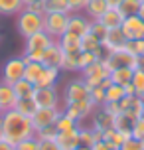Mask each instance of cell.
Returning a JSON list of instances; mask_svg holds the SVG:
<instances>
[{
    "label": "cell",
    "instance_id": "1",
    "mask_svg": "<svg viewBox=\"0 0 144 150\" xmlns=\"http://www.w3.org/2000/svg\"><path fill=\"white\" fill-rule=\"evenodd\" d=\"M0 120H2V130H4V140L10 144H18L24 138H30L36 134V130L32 127V120L24 117L16 109L0 112Z\"/></svg>",
    "mask_w": 144,
    "mask_h": 150
},
{
    "label": "cell",
    "instance_id": "2",
    "mask_svg": "<svg viewBox=\"0 0 144 150\" xmlns=\"http://www.w3.org/2000/svg\"><path fill=\"white\" fill-rule=\"evenodd\" d=\"M16 30H18V34L24 40L34 36V34H38V32H42L44 30V14L32 12L28 8L20 10L16 14Z\"/></svg>",
    "mask_w": 144,
    "mask_h": 150
},
{
    "label": "cell",
    "instance_id": "3",
    "mask_svg": "<svg viewBox=\"0 0 144 150\" xmlns=\"http://www.w3.org/2000/svg\"><path fill=\"white\" fill-rule=\"evenodd\" d=\"M91 87L85 83L83 77H77L73 81L67 83V87L63 91V105H71L77 101H85V99H91Z\"/></svg>",
    "mask_w": 144,
    "mask_h": 150
},
{
    "label": "cell",
    "instance_id": "4",
    "mask_svg": "<svg viewBox=\"0 0 144 150\" xmlns=\"http://www.w3.org/2000/svg\"><path fill=\"white\" fill-rule=\"evenodd\" d=\"M81 77L85 79V83L89 87H97L101 85L103 79L111 77V69L107 67L105 59H95L91 65H87L85 69H81Z\"/></svg>",
    "mask_w": 144,
    "mask_h": 150
},
{
    "label": "cell",
    "instance_id": "5",
    "mask_svg": "<svg viewBox=\"0 0 144 150\" xmlns=\"http://www.w3.org/2000/svg\"><path fill=\"white\" fill-rule=\"evenodd\" d=\"M67 20L69 14H61V12L44 14V32H47L53 40H59L67 32Z\"/></svg>",
    "mask_w": 144,
    "mask_h": 150
},
{
    "label": "cell",
    "instance_id": "6",
    "mask_svg": "<svg viewBox=\"0 0 144 150\" xmlns=\"http://www.w3.org/2000/svg\"><path fill=\"white\" fill-rule=\"evenodd\" d=\"M105 63H107V67L111 69V71L121 69V67L138 69V57H136V55H132L130 52H126V50H116V52L107 53Z\"/></svg>",
    "mask_w": 144,
    "mask_h": 150
},
{
    "label": "cell",
    "instance_id": "7",
    "mask_svg": "<svg viewBox=\"0 0 144 150\" xmlns=\"http://www.w3.org/2000/svg\"><path fill=\"white\" fill-rule=\"evenodd\" d=\"M24 71H26V59L22 55L18 57H10L2 67V83L14 85L16 81L24 79Z\"/></svg>",
    "mask_w": 144,
    "mask_h": 150
},
{
    "label": "cell",
    "instance_id": "8",
    "mask_svg": "<svg viewBox=\"0 0 144 150\" xmlns=\"http://www.w3.org/2000/svg\"><path fill=\"white\" fill-rule=\"evenodd\" d=\"M61 112H63V109H61V107H57V109L38 107V109H36V112L32 115V119H30L34 130H40V128H46V127L55 125V120H57V117H59Z\"/></svg>",
    "mask_w": 144,
    "mask_h": 150
},
{
    "label": "cell",
    "instance_id": "9",
    "mask_svg": "<svg viewBox=\"0 0 144 150\" xmlns=\"http://www.w3.org/2000/svg\"><path fill=\"white\" fill-rule=\"evenodd\" d=\"M34 101L38 107H47V109H57L61 107V97L59 91L55 87H36L34 91Z\"/></svg>",
    "mask_w": 144,
    "mask_h": 150
},
{
    "label": "cell",
    "instance_id": "10",
    "mask_svg": "<svg viewBox=\"0 0 144 150\" xmlns=\"http://www.w3.org/2000/svg\"><path fill=\"white\" fill-rule=\"evenodd\" d=\"M97 107L93 105L91 99H85V101H77V103H71V105H63V112L71 117L73 120L77 122H81L85 119H91L93 111H95Z\"/></svg>",
    "mask_w": 144,
    "mask_h": 150
},
{
    "label": "cell",
    "instance_id": "11",
    "mask_svg": "<svg viewBox=\"0 0 144 150\" xmlns=\"http://www.w3.org/2000/svg\"><path fill=\"white\" fill-rule=\"evenodd\" d=\"M91 18L87 14H81V12H71L67 20V32L75 34V36L83 38L91 32Z\"/></svg>",
    "mask_w": 144,
    "mask_h": 150
},
{
    "label": "cell",
    "instance_id": "12",
    "mask_svg": "<svg viewBox=\"0 0 144 150\" xmlns=\"http://www.w3.org/2000/svg\"><path fill=\"white\" fill-rule=\"evenodd\" d=\"M126 42L128 40L124 36L122 28H109V32H107L105 40L101 42V45H103V50L107 53H111V52H116V50H124Z\"/></svg>",
    "mask_w": 144,
    "mask_h": 150
},
{
    "label": "cell",
    "instance_id": "13",
    "mask_svg": "<svg viewBox=\"0 0 144 150\" xmlns=\"http://www.w3.org/2000/svg\"><path fill=\"white\" fill-rule=\"evenodd\" d=\"M63 61H65V52L59 45V42L55 40L46 52H44V67H52V69H63Z\"/></svg>",
    "mask_w": 144,
    "mask_h": 150
},
{
    "label": "cell",
    "instance_id": "14",
    "mask_svg": "<svg viewBox=\"0 0 144 150\" xmlns=\"http://www.w3.org/2000/svg\"><path fill=\"white\" fill-rule=\"evenodd\" d=\"M121 28L124 32L126 40H144V20L138 14L126 16Z\"/></svg>",
    "mask_w": 144,
    "mask_h": 150
},
{
    "label": "cell",
    "instance_id": "15",
    "mask_svg": "<svg viewBox=\"0 0 144 150\" xmlns=\"http://www.w3.org/2000/svg\"><path fill=\"white\" fill-rule=\"evenodd\" d=\"M119 107H121V112L126 115L128 119L136 120L144 115V107H142V99L134 95V97H122L119 101Z\"/></svg>",
    "mask_w": 144,
    "mask_h": 150
},
{
    "label": "cell",
    "instance_id": "16",
    "mask_svg": "<svg viewBox=\"0 0 144 150\" xmlns=\"http://www.w3.org/2000/svg\"><path fill=\"white\" fill-rule=\"evenodd\" d=\"M113 120H114L113 115H109L103 107H97L91 115V127L99 132H105L109 128H113Z\"/></svg>",
    "mask_w": 144,
    "mask_h": 150
},
{
    "label": "cell",
    "instance_id": "17",
    "mask_svg": "<svg viewBox=\"0 0 144 150\" xmlns=\"http://www.w3.org/2000/svg\"><path fill=\"white\" fill-rule=\"evenodd\" d=\"M16 101H18V97H16L14 85H8V83L0 81V112L14 109Z\"/></svg>",
    "mask_w": 144,
    "mask_h": 150
},
{
    "label": "cell",
    "instance_id": "18",
    "mask_svg": "<svg viewBox=\"0 0 144 150\" xmlns=\"http://www.w3.org/2000/svg\"><path fill=\"white\" fill-rule=\"evenodd\" d=\"M53 42H55V40H53L47 32L42 30V32H38V34H34V36L26 38V47H24V50H44V52H46Z\"/></svg>",
    "mask_w": 144,
    "mask_h": 150
},
{
    "label": "cell",
    "instance_id": "19",
    "mask_svg": "<svg viewBox=\"0 0 144 150\" xmlns=\"http://www.w3.org/2000/svg\"><path fill=\"white\" fill-rule=\"evenodd\" d=\"M81 127V125H79ZM79 127L73 130H65V132H57L55 142L59 144L61 150H75L79 146Z\"/></svg>",
    "mask_w": 144,
    "mask_h": 150
},
{
    "label": "cell",
    "instance_id": "20",
    "mask_svg": "<svg viewBox=\"0 0 144 150\" xmlns=\"http://www.w3.org/2000/svg\"><path fill=\"white\" fill-rule=\"evenodd\" d=\"M103 140V132L95 130L93 127H79V146L83 148H93V144Z\"/></svg>",
    "mask_w": 144,
    "mask_h": 150
},
{
    "label": "cell",
    "instance_id": "21",
    "mask_svg": "<svg viewBox=\"0 0 144 150\" xmlns=\"http://www.w3.org/2000/svg\"><path fill=\"white\" fill-rule=\"evenodd\" d=\"M124 18H126V16L122 14L119 8H109L105 14L99 18V22H103L107 28H121L122 22H124Z\"/></svg>",
    "mask_w": 144,
    "mask_h": 150
},
{
    "label": "cell",
    "instance_id": "22",
    "mask_svg": "<svg viewBox=\"0 0 144 150\" xmlns=\"http://www.w3.org/2000/svg\"><path fill=\"white\" fill-rule=\"evenodd\" d=\"M107 10H109V2L107 0H89L87 6H85V14L91 20H99Z\"/></svg>",
    "mask_w": 144,
    "mask_h": 150
},
{
    "label": "cell",
    "instance_id": "23",
    "mask_svg": "<svg viewBox=\"0 0 144 150\" xmlns=\"http://www.w3.org/2000/svg\"><path fill=\"white\" fill-rule=\"evenodd\" d=\"M132 122H134L132 119H128L126 115L119 112V115H114L113 128H114V130H119L121 134H124L126 138H130V136H132Z\"/></svg>",
    "mask_w": 144,
    "mask_h": 150
},
{
    "label": "cell",
    "instance_id": "24",
    "mask_svg": "<svg viewBox=\"0 0 144 150\" xmlns=\"http://www.w3.org/2000/svg\"><path fill=\"white\" fill-rule=\"evenodd\" d=\"M59 71L61 69H52V67H44L42 77L38 79L36 87H55L57 79H59Z\"/></svg>",
    "mask_w": 144,
    "mask_h": 150
},
{
    "label": "cell",
    "instance_id": "25",
    "mask_svg": "<svg viewBox=\"0 0 144 150\" xmlns=\"http://www.w3.org/2000/svg\"><path fill=\"white\" fill-rule=\"evenodd\" d=\"M81 50L65 52V61H63V71H81Z\"/></svg>",
    "mask_w": 144,
    "mask_h": 150
},
{
    "label": "cell",
    "instance_id": "26",
    "mask_svg": "<svg viewBox=\"0 0 144 150\" xmlns=\"http://www.w3.org/2000/svg\"><path fill=\"white\" fill-rule=\"evenodd\" d=\"M16 111L20 112V115H24V117H28V119H32V115L36 112V109H38V105H36V101H34V97H22L16 101Z\"/></svg>",
    "mask_w": 144,
    "mask_h": 150
},
{
    "label": "cell",
    "instance_id": "27",
    "mask_svg": "<svg viewBox=\"0 0 144 150\" xmlns=\"http://www.w3.org/2000/svg\"><path fill=\"white\" fill-rule=\"evenodd\" d=\"M59 45L63 47V52H73V50H81V38L71 34V32H65L63 36L57 40Z\"/></svg>",
    "mask_w": 144,
    "mask_h": 150
},
{
    "label": "cell",
    "instance_id": "28",
    "mask_svg": "<svg viewBox=\"0 0 144 150\" xmlns=\"http://www.w3.org/2000/svg\"><path fill=\"white\" fill-rule=\"evenodd\" d=\"M20 10H24V0H0L2 16H16Z\"/></svg>",
    "mask_w": 144,
    "mask_h": 150
},
{
    "label": "cell",
    "instance_id": "29",
    "mask_svg": "<svg viewBox=\"0 0 144 150\" xmlns=\"http://www.w3.org/2000/svg\"><path fill=\"white\" fill-rule=\"evenodd\" d=\"M42 71H44V63H34V61H30V63H26L24 79L36 85V83H38V79L42 77Z\"/></svg>",
    "mask_w": 144,
    "mask_h": 150
},
{
    "label": "cell",
    "instance_id": "30",
    "mask_svg": "<svg viewBox=\"0 0 144 150\" xmlns=\"http://www.w3.org/2000/svg\"><path fill=\"white\" fill-rule=\"evenodd\" d=\"M103 140H105L111 148H121L122 142L126 140V136L121 134V132H119V130H114V128H109V130L103 132Z\"/></svg>",
    "mask_w": 144,
    "mask_h": 150
},
{
    "label": "cell",
    "instance_id": "31",
    "mask_svg": "<svg viewBox=\"0 0 144 150\" xmlns=\"http://www.w3.org/2000/svg\"><path fill=\"white\" fill-rule=\"evenodd\" d=\"M132 73H134V69H126V67L114 69V71H111V81H113L114 85L130 83V81H132Z\"/></svg>",
    "mask_w": 144,
    "mask_h": 150
},
{
    "label": "cell",
    "instance_id": "32",
    "mask_svg": "<svg viewBox=\"0 0 144 150\" xmlns=\"http://www.w3.org/2000/svg\"><path fill=\"white\" fill-rule=\"evenodd\" d=\"M14 91H16V97L22 99V97H32L34 95V91H36V85L30 81H26V79H20V81L14 83Z\"/></svg>",
    "mask_w": 144,
    "mask_h": 150
},
{
    "label": "cell",
    "instance_id": "33",
    "mask_svg": "<svg viewBox=\"0 0 144 150\" xmlns=\"http://www.w3.org/2000/svg\"><path fill=\"white\" fill-rule=\"evenodd\" d=\"M49 12H61V14H71L67 0H46V14Z\"/></svg>",
    "mask_w": 144,
    "mask_h": 150
},
{
    "label": "cell",
    "instance_id": "34",
    "mask_svg": "<svg viewBox=\"0 0 144 150\" xmlns=\"http://www.w3.org/2000/svg\"><path fill=\"white\" fill-rule=\"evenodd\" d=\"M79 127V122L73 120L71 117H67L65 112H61L57 120H55V128H57V132H65V130H73V128Z\"/></svg>",
    "mask_w": 144,
    "mask_h": 150
},
{
    "label": "cell",
    "instance_id": "35",
    "mask_svg": "<svg viewBox=\"0 0 144 150\" xmlns=\"http://www.w3.org/2000/svg\"><path fill=\"white\" fill-rule=\"evenodd\" d=\"M124 97V89H122V85H111V87H107L105 89V103H119L121 99Z\"/></svg>",
    "mask_w": 144,
    "mask_h": 150
},
{
    "label": "cell",
    "instance_id": "36",
    "mask_svg": "<svg viewBox=\"0 0 144 150\" xmlns=\"http://www.w3.org/2000/svg\"><path fill=\"white\" fill-rule=\"evenodd\" d=\"M140 6H142V0H122L119 10L124 16H132V14H138Z\"/></svg>",
    "mask_w": 144,
    "mask_h": 150
},
{
    "label": "cell",
    "instance_id": "37",
    "mask_svg": "<svg viewBox=\"0 0 144 150\" xmlns=\"http://www.w3.org/2000/svg\"><path fill=\"white\" fill-rule=\"evenodd\" d=\"M132 85H134V91H136L138 97H142L144 95V71L142 69H134V73H132Z\"/></svg>",
    "mask_w": 144,
    "mask_h": 150
},
{
    "label": "cell",
    "instance_id": "38",
    "mask_svg": "<svg viewBox=\"0 0 144 150\" xmlns=\"http://www.w3.org/2000/svg\"><path fill=\"white\" fill-rule=\"evenodd\" d=\"M124 50L130 52L132 55H136V57H142L144 55V40H128Z\"/></svg>",
    "mask_w": 144,
    "mask_h": 150
},
{
    "label": "cell",
    "instance_id": "39",
    "mask_svg": "<svg viewBox=\"0 0 144 150\" xmlns=\"http://www.w3.org/2000/svg\"><path fill=\"white\" fill-rule=\"evenodd\" d=\"M36 138L38 140H55L57 138V128H55V125L36 130Z\"/></svg>",
    "mask_w": 144,
    "mask_h": 150
},
{
    "label": "cell",
    "instance_id": "40",
    "mask_svg": "<svg viewBox=\"0 0 144 150\" xmlns=\"http://www.w3.org/2000/svg\"><path fill=\"white\" fill-rule=\"evenodd\" d=\"M40 146V140L36 138V134L30 136V138H24L20 140L18 144H14V150H38Z\"/></svg>",
    "mask_w": 144,
    "mask_h": 150
},
{
    "label": "cell",
    "instance_id": "41",
    "mask_svg": "<svg viewBox=\"0 0 144 150\" xmlns=\"http://www.w3.org/2000/svg\"><path fill=\"white\" fill-rule=\"evenodd\" d=\"M107 32H109V28H107L103 22H99V20H93V22H91V34L97 38V40L103 42L105 36H107Z\"/></svg>",
    "mask_w": 144,
    "mask_h": 150
},
{
    "label": "cell",
    "instance_id": "42",
    "mask_svg": "<svg viewBox=\"0 0 144 150\" xmlns=\"http://www.w3.org/2000/svg\"><path fill=\"white\" fill-rule=\"evenodd\" d=\"M91 101L95 107H101L103 103H105V89L103 87H91Z\"/></svg>",
    "mask_w": 144,
    "mask_h": 150
},
{
    "label": "cell",
    "instance_id": "43",
    "mask_svg": "<svg viewBox=\"0 0 144 150\" xmlns=\"http://www.w3.org/2000/svg\"><path fill=\"white\" fill-rule=\"evenodd\" d=\"M132 136L138 138V140H142V138H144V115L132 122Z\"/></svg>",
    "mask_w": 144,
    "mask_h": 150
},
{
    "label": "cell",
    "instance_id": "44",
    "mask_svg": "<svg viewBox=\"0 0 144 150\" xmlns=\"http://www.w3.org/2000/svg\"><path fill=\"white\" fill-rule=\"evenodd\" d=\"M121 150H144L142 148V140H138V138H134V136H130V138H126V140L122 142Z\"/></svg>",
    "mask_w": 144,
    "mask_h": 150
},
{
    "label": "cell",
    "instance_id": "45",
    "mask_svg": "<svg viewBox=\"0 0 144 150\" xmlns=\"http://www.w3.org/2000/svg\"><path fill=\"white\" fill-rule=\"evenodd\" d=\"M87 2H89V0H67V4H69V8H71V12H81V10H85Z\"/></svg>",
    "mask_w": 144,
    "mask_h": 150
},
{
    "label": "cell",
    "instance_id": "46",
    "mask_svg": "<svg viewBox=\"0 0 144 150\" xmlns=\"http://www.w3.org/2000/svg\"><path fill=\"white\" fill-rule=\"evenodd\" d=\"M95 59H97V55H95V53H91V52H83V53H81V69H85L87 65H91Z\"/></svg>",
    "mask_w": 144,
    "mask_h": 150
},
{
    "label": "cell",
    "instance_id": "47",
    "mask_svg": "<svg viewBox=\"0 0 144 150\" xmlns=\"http://www.w3.org/2000/svg\"><path fill=\"white\" fill-rule=\"evenodd\" d=\"M38 150H61V148L55 140H40Z\"/></svg>",
    "mask_w": 144,
    "mask_h": 150
},
{
    "label": "cell",
    "instance_id": "48",
    "mask_svg": "<svg viewBox=\"0 0 144 150\" xmlns=\"http://www.w3.org/2000/svg\"><path fill=\"white\" fill-rule=\"evenodd\" d=\"M103 109H105L107 112H109V115H119V112H121V107H119V103H103Z\"/></svg>",
    "mask_w": 144,
    "mask_h": 150
},
{
    "label": "cell",
    "instance_id": "49",
    "mask_svg": "<svg viewBox=\"0 0 144 150\" xmlns=\"http://www.w3.org/2000/svg\"><path fill=\"white\" fill-rule=\"evenodd\" d=\"M122 89H124V97H134V95H136V91H134V85H132V83H124Z\"/></svg>",
    "mask_w": 144,
    "mask_h": 150
},
{
    "label": "cell",
    "instance_id": "50",
    "mask_svg": "<svg viewBox=\"0 0 144 150\" xmlns=\"http://www.w3.org/2000/svg\"><path fill=\"white\" fill-rule=\"evenodd\" d=\"M91 150H111V146H109L105 140H99V142L93 144V148H91Z\"/></svg>",
    "mask_w": 144,
    "mask_h": 150
},
{
    "label": "cell",
    "instance_id": "51",
    "mask_svg": "<svg viewBox=\"0 0 144 150\" xmlns=\"http://www.w3.org/2000/svg\"><path fill=\"white\" fill-rule=\"evenodd\" d=\"M0 150H14V144H10V142H6V140H2V142H0Z\"/></svg>",
    "mask_w": 144,
    "mask_h": 150
},
{
    "label": "cell",
    "instance_id": "52",
    "mask_svg": "<svg viewBox=\"0 0 144 150\" xmlns=\"http://www.w3.org/2000/svg\"><path fill=\"white\" fill-rule=\"evenodd\" d=\"M107 2H109V8H119L122 0H107Z\"/></svg>",
    "mask_w": 144,
    "mask_h": 150
},
{
    "label": "cell",
    "instance_id": "53",
    "mask_svg": "<svg viewBox=\"0 0 144 150\" xmlns=\"http://www.w3.org/2000/svg\"><path fill=\"white\" fill-rule=\"evenodd\" d=\"M38 2H44V0H24V6H32V4H38Z\"/></svg>",
    "mask_w": 144,
    "mask_h": 150
},
{
    "label": "cell",
    "instance_id": "54",
    "mask_svg": "<svg viewBox=\"0 0 144 150\" xmlns=\"http://www.w3.org/2000/svg\"><path fill=\"white\" fill-rule=\"evenodd\" d=\"M138 69H142V71H144V55H142V57H138Z\"/></svg>",
    "mask_w": 144,
    "mask_h": 150
},
{
    "label": "cell",
    "instance_id": "55",
    "mask_svg": "<svg viewBox=\"0 0 144 150\" xmlns=\"http://www.w3.org/2000/svg\"><path fill=\"white\" fill-rule=\"evenodd\" d=\"M138 16L144 20V2H142V6H140V10H138Z\"/></svg>",
    "mask_w": 144,
    "mask_h": 150
},
{
    "label": "cell",
    "instance_id": "56",
    "mask_svg": "<svg viewBox=\"0 0 144 150\" xmlns=\"http://www.w3.org/2000/svg\"><path fill=\"white\" fill-rule=\"evenodd\" d=\"M4 140V130H2V120H0V142Z\"/></svg>",
    "mask_w": 144,
    "mask_h": 150
},
{
    "label": "cell",
    "instance_id": "57",
    "mask_svg": "<svg viewBox=\"0 0 144 150\" xmlns=\"http://www.w3.org/2000/svg\"><path fill=\"white\" fill-rule=\"evenodd\" d=\"M75 150H89V148H83V146H77Z\"/></svg>",
    "mask_w": 144,
    "mask_h": 150
},
{
    "label": "cell",
    "instance_id": "58",
    "mask_svg": "<svg viewBox=\"0 0 144 150\" xmlns=\"http://www.w3.org/2000/svg\"><path fill=\"white\" fill-rule=\"evenodd\" d=\"M140 99H142V107H144V95H142V97H140Z\"/></svg>",
    "mask_w": 144,
    "mask_h": 150
},
{
    "label": "cell",
    "instance_id": "59",
    "mask_svg": "<svg viewBox=\"0 0 144 150\" xmlns=\"http://www.w3.org/2000/svg\"><path fill=\"white\" fill-rule=\"evenodd\" d=\"M111 150H121V148H111Z\"/></svg>",
    "mask_w": 144,
    "mask_h": 150
},
{
    "label": "cell",
    "instance_id": "60",
    "mask_svg": "<svg viewBox=\"0 0 144 150\" xmlns=\"http://www.w3.org/2000/svg\"><path fill=\"white\" fill-rule=\"evenodd\" d=\"M142 148H144V138H142Z\"/></svg>",
    "mask_w": 144,
    "mask_h": 150
},
{
    "label": "cell",
    "instance_id": "61",
    "mask_svg": "<svg viewBox=\"0 0 144 150\" xmlns=\"http://www.w3.org/2000/svg\"><path fill=\"white\" fill-rule=\"evenodd\" d=\"M142 2H144V0H142Z\"/></svg>",
    "mask_w": 144,
    "mask_h": 150
}]
</instances>
